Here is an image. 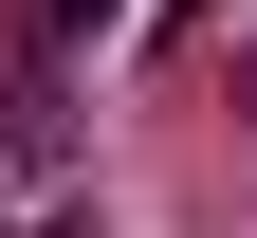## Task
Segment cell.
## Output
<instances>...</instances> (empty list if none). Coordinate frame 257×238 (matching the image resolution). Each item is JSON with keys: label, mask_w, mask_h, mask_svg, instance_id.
<instances>
[{"label": "cell", "mask_w": 257, "mask_h": 238, "mask_svg": "<svg viewBox=\"0 0 257 238\" xmlns=\"http://www.w3.org/2000/svg\"><path fill=\"white\" fill-rule=\"evenodd\" d=\"M110 19H128V0H19V55H37V74H55V55H92V37H110Z\"/></svg>", "instance_id": "cell-1"}, {"label": "cell", "mask_w": 257, "mask_h": 238, "mask_svg": "<svg viewBox=\"0 0 257 238\" xmlns=\"http://www.w3.org/2000/svg\"><path fill=\"white\" fill-rule=\"evenodd\" d=\"M0 238H92V201H74V183H37V201H19Z\"/></svg>", "instance_id": "cell-2"}]
</instances>
